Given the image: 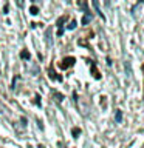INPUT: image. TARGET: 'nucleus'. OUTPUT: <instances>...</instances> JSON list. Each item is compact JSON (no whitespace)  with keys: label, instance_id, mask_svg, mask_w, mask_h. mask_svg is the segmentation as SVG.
Instances as JSON below:
<instances>
[{"label":"nucleus","instance_id":"nucleus-1","mask_svg":"<svg viewBox=\"0 0 144 148\" xmlns=\"http://www.w3.org/2000/svg\"><path fill=\"white\" fill-rule=\"evenodd\" d=\"M121 119H123V113H121V111H116V122H121Z\"/></svg>","mask_w":144,"mask_h":148},{"label":"nucleus","instance_id":"nucleus-6","mask_svg":"<svg viewBox=\"0 0 144 148\" xmlns=\"http://www.w3.org/2000/svg\"><path fill=\"white\" fill-rule=\"evenodd\" d=\"M74 26H76V22H71V23H70V26H68V28H70V29H73Z\"/></svg>","mask_w":144,"mask_h":148},{"label":"nucleus","instance_id":"nucleus-4","mask_svg":"<svg viewBox=\"0 0 144 148\" xmlns=\"http://www.w3.org/2000/svg\"><path fill=\"white\" fill-rule=\"evenodd\" d=\"M22 57H28V59H30V54H28L26 51H23V53H22Z\"/></svg>","mask_w":144,"mask_h":148},{"label":"nucleus","instance_id":"nucleus-3","mask_svg":"<svg viewBox=\"0 0 144 148\" xmlns=\"http://www.w3.org/2000/svg\"><path fill=\"white\" fill-rule=\"evenodd\" d=\"M81 133V130L79 128H73V134H74V137H78V134Z\"/></svg>","mask_w":144,"mask_h":148},{"label":"nucleus","instance_id":"nucleus-5","mask_svg":"<svg viewBox=\"0 0 144 148\" xmlns=\"http://www.w3.org/2000/svg\"><path fill=\"white\" fill-rule=\"evenodd\" d=\"M31 14H37V8H36V6L31 8Z\"/></svg>","mask_w":144,"mask_h":148},{"label":"nucleus","instance_id":"nucleus-2","mask_svg":"<svg viewBox=\"0 0 144 148\" xmlns=\"http://www.w3.org/2000/svg\"><path fill=\"white\" fill-rule=\"evenodd\" d=\"M88 20H91V16H88V14H87V16L82 18V23H84V25H85V23H88Z\"/></svg>","mask_w":144,"mask_h":148}]
</instances>
